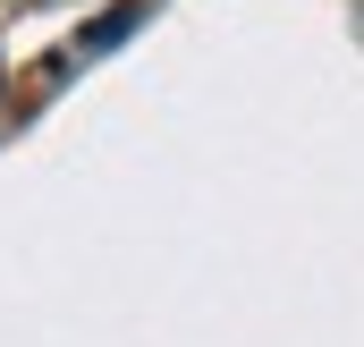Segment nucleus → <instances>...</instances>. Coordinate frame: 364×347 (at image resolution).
<instances>
[]
</instances>
